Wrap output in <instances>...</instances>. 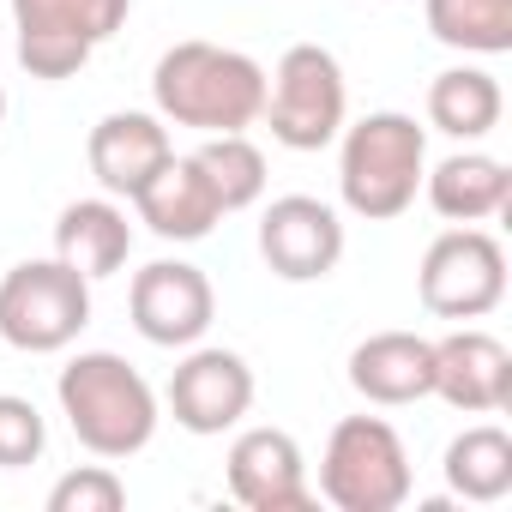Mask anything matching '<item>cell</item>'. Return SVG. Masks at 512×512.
<instances>
[{
	"label": "cell",
	"instance_id": "6da1fadb",
	"mask_svg": "<svg viewBox=\"0 0 512 512\" xmlns=\"http://www.w3.org/2000/svg\"><path fill=\"white\" fill-rule=\"evenodd\" d=\"M151 103L169 127H193V133H247L266 109V67L229 49V43H205L187 37L175 49L157 55L151 67Z\"/></svg>",
	"mask_w": 512,
	"mask_h": 512
},
{
	"label": "cell",
	"instance_id": "7a4b0ae2",
	"mask_svg": "<svg viewBox=\"0 0 512 512\" xmlns=\"http://www.w3.org/2000/svg\"><path fill=\"white\" fill-rule=\"evenodd\" d=\"M55 398H61V416H67L73 440L91 458H109V464L139 458L157 440V422H163V404H157L151 380L115 350H79L61 368Z\"/></svg>",
	"mask_w": 512,
	"mask_h": 512
},
{
	"label": "cell",
	"instance_id": "3957f363",
	"mask_svg": "<svg viewBox=\"0 0 512 512\" xmlns=\"http://www.w3.org/2000/svg\"><path fill=\"white\" fill-rule=\"evenodd\" d=\"M428 175V127L404 109H374L338 133V199L368 223H392L416 205Z\"/></svg>",
	"mask_w": 512,
	"mask_h": 512
},
{
	"label": "cell",
	"instance_id": "277c9868",
	"mask_svg": "<svg viewBox=\"0 0 512 512\" xmlns=\"http://www.w3.org/2000/svg\"><path fill=\"white\" fill-rule=\"evenodd\" d=\"M91 326V278L67 266L61 253L49 260H19L0 278V344L25 356H61Z\"/></svg>",
	"mask_w": 512,
	"mask_h": 512
},
{
	"label": "cell",
	"instance_id": "5b68a950",
	"mask_svg": "<svg viewBox=\"0 0 512 512\" xmlns=\"http://www.w3.org/2000/svg\"><path fill=\"white\" fill-rule=\"evenodd\" d=\"M416 488L410 452L386 416H344L320 452V494L338 512H398Z\"/></svg>",
	"mask_w": 512,
	"mask_h": 512
},
{
	"label": "cell",
	"instance_id": "8992f818",
	"mask_svg": "<svg viewBox=\"0 0 512 512\" xmlns=\"http://www.w3.org/2000/svg\"><path fill=\"white\" fill-rule=\"evenodd\" d=\"M260 121L272 127V139L284 151H326L338 145L344 121H350V85L332 49L320 43H290L278 73L266 79V109Z\"/></svg>",
	"mask_w": 512,
	"mask_h": 512
},
{
	"label": "cell",
	"instance_id": "52a82bcc",
	"mask_svg": "<svg viewBox=\"0 0 512 512\" xmlns=\"http://www.w3.org/2000/svg\"><path fill=\"white\" fill-rule=\"evenodd\" d=\"M416 296L434 320H488L506 302V247L476 223H452L428 241Z\"/></svg>",
	"mask_w": 512,
	"mask_h": 512
},
{
	"label": "cell",
	"instance_id": "ba28073f",
	"mask_svg": "<svg viewBox=\"0 0 512 512\" xmlns=\"http://www.w3.org/2000/svg\"><path fill=\"white\" fill-rule=\"evenodd\" d=\"M133 0H13V55L31 79H73L127 25Z\"/></svg>",
	"mask_w": 512,
	"mask_h": 512
},
{
	"label": "cell",
	"instance_id": "9c48e42d",
	"mask_svg": "<svg viewBox=\"0 0 512 512\" xmlns=\"http://www.w3.org/2000/svg\"><path fill=\"white\" fill-rule=\"evenodd\" d=\"M253 392H260V386H253V368H247L241 350H223V344H187V356H181L175 374H169L163 404H169L175 428L211 440V434H229V428L247 422Z\"/></svg>",
	"mask_w": 512,
	"mask_h": 512
},
{
	"label": "cell",
	"instance_id": "30bf717a",
	"mask_svg": "<svg viewBox=\"0 0 512 512\" xmlns=\"http://www.w3.org/2000/svg\"><path fill=\"white\" fill-rule=\"evenodd\" d=\"M127 314H133V332L157 350H187L211 332L217 320V290L211 278L193 266V260H151L133 272V290H127Z\"/></svg>",
	"mask_w": 512,
	"mask_h": 512
},
{
	"label": "cell",
	"instance_id": "8fae6325",
	"mask_svg": "<svg viewBox=\"0 0 512 512\" xmlns=\"http://www.w3.org/2000/svg\"><path fill=\"white\" fill-rule=\"evenodd\" d=\"M223 482L247 512H308L314 482H308V452L290 428H241L223 458Z\"/></svg>",
	"mask_w": 512,
	"mask_h": 512
},
{
	"label": "cell",
	"instance_id": "7c38bea8",
	"mask_svg": "<svg viewBox=\"0 0 512 512\" xmlns=\"http://www.w3.org/2000/svg\"><path fill=\"white\" fill-rule=\"evenodd\" d=\"M260 260L284 284H320L344 260V217L314 193H284L260 217Z\"/></svg>",
	"mask_w": 512,
	"mask_h": 512
},
{
	"label": "cell",
	"instance_id": "4fadbf2b",
	"mask_svg": "<svg viewBox=\"0 0 512 512\" xmlns=\"http://www.w3.org/2000/svg\"><path fill=\"white\" fill-rule=\"evenodd\" d=\"M434 398L464 416H500L512 404V350L470 320L434 338Z\"/></svg>",
	"mask_w": 512,
	"mask_h": 512
},
{
	"label": "cell",
	"instance_id": "5bb4252c",
	"mask_svg": "<svg viewBox=\"0 0 512 512\" xmlns=\"http://www.w3.org/2000/svg\"><path fill=\"white\" fill-rule=\"evenodd\" d=\"M169 157H175L169 121L145 115V109H115L85 139V163H91V175H97V187L109 199H133Z\"/></svg>",
	"mask_w": 512,
	"mask_h": 512
},
{
	"label": "cell",
	"instance_id": "9a60e30c",
	"mask_svg": "<svg viewBox=\"0 0 512 512\" xmlns=\"http://www.w3.org/2000/svg\"><path fill=\"white\" fill-rule=\"evenodd\" d=\"M127 205L139 211V223H145L157 241H205V235L229 217L223 199H217V187H211L205 169L193 163V151H187V157H169Z\"/></svg>",
	"mask_w": 512,
	"mask_h": 512
},
{
	"label": "cell",
	"instance_id": "2e32d148",
	"mask_svg": "<svg viewBox=\"0 0 512 512\" xmlns=\"http://www.w3.org/2000/svg\"><path fill=\"white\" fill-rule=\"evenodd\" d=\"M350 386L380 404V410H404L434 398V338L422 332H374L350 350Z\"/></svg>",
	"mask_w": 512,
	"mask_h": 512
},
{
	"label": "cell",
	"instance_id": "e0dca14e",
	"mask_svg": "<svg viewBox=\"0 0 512 512\" xmlns=\"http://www.w3.org/2000/svg\"><path fill=\"white\" fill-rule=\"evenodd\" d=\"M55 253H61L67 266H79L91 284H97V278H115V272L127 266V253H133L127 205L109 199V193L61 205V217H55Z\"/></svg>",
	"mask_w": 512,
	"mask_h": 512
},
{
	"label": "cell",
	"instance_id": "ac0fdd59",
	"mask_svg": "<svg viewBox=\"0 0 512 512\" xmlns=\"http://www.w3.org/2000/svg\"><path fill=\"white\" fill-rule=\"evenodd\" d=\"M422 193H428V205H434L446 223H488V217L506 211V199H512V175H506L500 157L464 145V151L440 157V163L422 175Z\"/></svg>",
	"mask_w": 512,
	"mask_h": 512
},
{
	"label": "cell",
	"instance_id": "d6986e66",
	"mask_svg": "<svg viewBox=\"0 0 512 512\" xmlns=\"http://www.w3.org/2000/svg\"><path fill=\"white\" fill-rule=\"evenodd\" d=\"M506 115V97H500V79L488 67H446L434 73L428 85V127L458 139V145H476L500 127Z\"/></svg>",
	"mask_w": 512,
	"mask_h": 512
},
{
	"label": "cell",
	"instance_id": "ffe728a7",
	"mask_svg": "<svg viewBox=\"0 0 512 512\" xmlns=\"http://www.w3.org/2000/svg\"><path fill=\"white\" fill-rule=\"evenodd\" d=\"M440 476L470 506L506 500L512 494V434L500 422H470L464 434H452V446L440 458Z\"/></svg>",
	"mask_w": 512,
	"mask_h": 512
},
{
	"label": "cell",
	"instance_id": "44dd1931",
	"mask_svg": "<svg viewBox=\"0 0 512 512\" xmlns=\"http://www.w3.org/2000/svg\"><path fill=\"white\" fill-rule=\"evenodd\" d=\"M422 13L458 55H512V0H422Z\"/></svg>",
	"mask_w": 512,
	"mask_h": 512
},
{
	"label": "cell",
	"instance_id": "7402d4cb",
	"mask_svg": "<svg viewBox=\"0 0 512 512\" xmlns=\"http://www.w3.org/2000/svg\"><path fill=\"white\" fill-rule=\"evenodd\" d=\"M193 163L217 187L223 211H247V205L266 199V151L253 145L247 133H205V145L193 151Z\"/></svg>",
	"mask_w": 512,
	"mask_h": 512
},
{
	"label": "cell",
	"instance_id": "603a6c76",
	"mask_svg": "<svg viewBox=\"0 0 512 512\" xmlns=\"http://www.w3.org/2000/svg\"><path fill=\"white\" fill-rule=\"evenodd\" d=\"M49 452V422L31 398L0 392V470H25Z\"/></svg>",
	"mask_w": 512,
	"mask_h": 512
},
{
	"label": "cell",
	"instance_id": "cb8c5ba5",
	"mask_svg": "<svg viewBox=\"0 0 512 512\" xmlns=\"http://www.w3.org/2000/svg\"><path fill=\"white\" fill-rule=\"evenodd\" d=\"M127 506V482L109 464H79L49 488V512H121Z\"/></svg>",
	"mask_w": 512,
	"mask_h": 512
},
{
	"label": "cell",
	"instance_id": "d4e9b609",
	"mask_svg": "<svg viewBox=\"0 0 512 512\" xmlns=\"http://www.w3.org/2000/svg\"><path fill=\"white\" fill-rule=\"evenodd\" d=\"M0 121H7V91H0Z\"/></svg>",
	"mask_w": 512,
	"mask_h": 512
}]
</instances>
